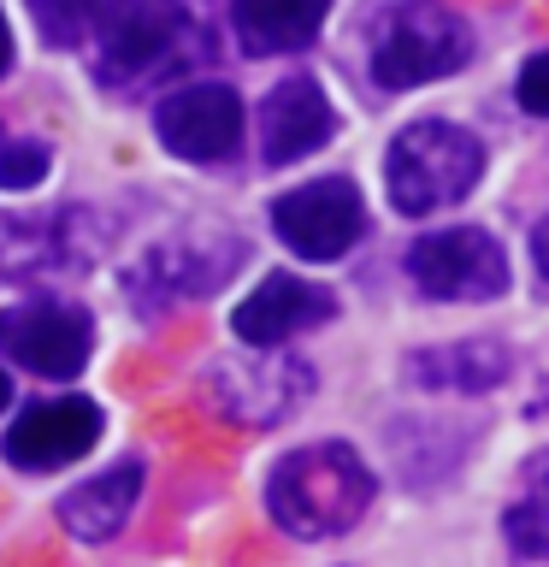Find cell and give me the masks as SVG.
<instances>
[{
  "label": "cell",
  "instance_id": "6da1fadb",
  "mask_svg": "<svg viewBox=\"0 0 549 567\" xmlns=\"http://www.w3.org/2000/svg\"><path fill=\"white\" fill-rule=\"evenodd\" d=\"M379 496V473L349 443H301L266 478V514L290 538H343Z\"/></svg>",
  "mask_w": 549,
  "mask_h": 567
},
{
  "label": "cell",
  "instance_id": "7a4b0ae2",
  "mask_svg": "<svg viewBox=\"0 0 549 567\" xmlns=\"http://www.w3.org/2000/svg\"><path fill=\"white\" fill-rule=\"evenodd\" d=\"M478 177H485V142L449 118H414L384 154L390 207L407 219H432V213L467 202Z\"/></svg>",
  "mask_w": 549,
  "mask_h": 567
},
{
  "label": "cell",
  "instance_id": "3957f363",
  "mask_svg": "<svg viewBox=\"0 0 549 567\" xmlns=\"http://www.w3.org/2000/svg\"><path fill=\"white\" fill-rule=\"evenodd\" d=\"M473 60V30L437 0H390L372 18V78L379 89L437 83Z\"/></svg>",
  "mask_w": 549,
  "mask_h": 567
},
{
  "label": "cell",
  "instance_id": "277c9868",
  "mask_svg": "<svg viewBox=\"0 0 549 567\" xmlns=\"http://www.w3.org/2000/svg\"><path fill=\"white\" fill-rule=\"evenodd\" d=\"M195 53V12L184 0H124L95 42V78L106 89H136Z\"/></svg>",
  "mask_w": 549,
  "mask_h": 567
},
{
  "label": "cell",
  "instance_id": "5b68a950",
  "mask_svg": "<svg viewBox=\"0 0 549 567\" xmlns=\"http://www.w3.org/2000/svg\"><path fill=\"white\" fill-rule=\"evenodd\" d=\"M407 278L419 296L432 301H496L508 290V255L490 230L478 225H455V230H432L407 248Z\"/></svg>",
  "mask_w": 549,
  "mask_h": 567
},
{
  "label": "cell",
  "instance_id": "8992f818",
  "mask_svg": "<svg viewBox=\"0 0 549 567\" xmlns=\"http://www.w3.org/2000/svg\"><path fill=\"white\" fill-rule=\"evenodd\" d=\"M272 230L301 260H343L366 230V202L349 177H319V184H301V189L278 195Z\"/></svg>",
  "mask_w": 549,
  "mask_h": 567
},
{
  "label": "cell",
  "instance_id": "52a82bcc",
  "mask_svg": "<svg viewBox=\"0 0 549 567\" xmlns=\"http://www.w3.org/2000/svg\"><path fill=\"white\" fill-rule=\"evenodd\" d=\"M313 390V372L283 349H255L207 372V402L237 425H278Z\"/></svg>",
  "mask_w": 549,
  "mask_h": 567
},
{
  "label": "cell",
  "instance_id": "ba28073f",
  "mask_svg": "<svg viewBox=\"0 0 549 567\" xmlns=\"http://www.w3.org/2000/svg\"><path fill=\"white\" fill-rule=\"evenodd\" d=\"M248 248L225 230L213 237H166L136 260L131 272V301L136 308H159V301H184V296H207L242 266Z\"/></svg>",
  "mask_w": 549,
  "mask_h": 567
},
{
  "label": "cell",
  "instance_id": "9c48e42d",
  "mask_svg": "<svg viewBox=\"0 0 549 567\" xmlns=\"http://www.w3.org/2000/svg\"><path fill=\"white\" fill-rule=\"evenodd\" d=\"M154 131L177 159H195V166H213V159H230L242 142V101L237 89L225 83H184L172 89L166 101L154 106Z\"/></svg>",
  "mask_w": 549,
  "mask_h": 567
},
{
  "label": "cell",
  "instance_id": "30bf717a",
  "mask_svg": "<svg viewBox=\"0 0 549 567\" xmlns=\"http://www.w3.org/2000/svg\"><path fill=\"white\" fill-rule=\"evenodd\" d=\"M0 343L18 367L42 372V379H77L95 349V331H89V313L71 301H30L0 319Z\"/></svg>",
  "mask_w": 549,
  "mask_h": 567
},
{
  "label": "cell",
  "instance_id": "8fae6325",
  "mask_svg": "<svg viewBox=\"0 0 549 567\" xmlns=\"http://www.w3.org/2000/svg\"><path fill=\"white\" fill-rule=\"evenodd\" d=\"M101 437V408L89 396H48V402H30L24 414L7 425V461L24 473H53V467H71L95 450Z\"/></svg>",
  "mask_w": 549,
  "mask_h": 567
},
{
  "label": "cell",
  "instance_id": "7c38bea8",
  "mask_svg": "<svg viewBox=\"0 0 549 567\" xmlns=\"http://www.w3.org/2000/svg\"><path fill=\"white\" fill-rule=\"evenodd\" d=\"M331 313H336V301L319 290V284L296 278V272H272L266 284H255V290L237 301L230 331H237L248 349H283L296 331H308V326H319V319H331Z\"/></svg>",
  "mask_w": 549,
  "mask_h": 567
},
{
  "label": "cell",
  "instance_id": "4fadbf2b",
  "mask_svg": "<svg viewBox=\"0 0 549 567\" xmlns=\"http://www.w3.org/2000/svg\"><path fill=\"white\" fill-rule=\"evenodd\" d=\"M336 113L325 101V89L313 78H283L260 106V142H266V166H296L308 159L319 142H331Z\"/></svg>",
  "mask_w": 549,
  "mask_h": 567
},
{
  "label": "cell",
  "instance_id": "5bb4252c",
  "mask_svg": "<svg viewBox=\"0 0 549 567\" xmlns=\"http://www.w3.org/2000/svg\"><path fill=\"white\" fill-rule=\"evenodd\" d=\"M142 485H148V467H142V461H118V467L83 478V485H71L60 496V526L83 544L118 538L124 520H131V508L142 503Z\"/></svg>",
  "mask_w": 549,
  "mask_h": 567
},
{
  "label": "cell",
  "instance_id": "9a60e30c",
  "mask_svg": "<svg viewBox=\"0 0 549 567\" xmlns=\"http://www.w3.org/2000/svg\"><path fill=\"white\" fill-rule=\"evenodd\" d=\"M407 384L419 390H455V396H485L514 372L508 343H490V337H460V343H437V349H414L402 361Z\"/></svg>",
  "mask_w": 549,
  "mask_h": 567
},
{
  "label": "cell",
  "instance_id": "2e32d148",
  "mask_svg": "<svg viewBox=\"0 0 549 567\" xmlns=\"http://www.w3.org/2000/svg\"><path fill=\"white\" fill-rule=\"evenodd\" d=\"M331 0H230V30L237 48L266 60V53H296L308 48L325 24Z\"/></svg>",
  "mask_w": 549,
  "mask_h": 567
},
{
  "label": "cell",
  "instance_id": "e0dca14e",
  "mask_svg": "<svg viewBox=\"0 0 549 567\" xmlns=\"http://www.w3.org/2000/svg\"><path fill=\"white\" fill-rule=\"evenodd\" d=\"M503 544L520 561H549V450L526 455L520 491L503 508Z\"/></svg>",
  "mask_w": 549,
  "mask_h": 567
},
{
  "label": "cell",
  "instance_id": "ac0fdd59",
  "mask_svg": "<svg viewBox=\"0 0 549 567\" xmlns=\"http://www.w3.org/2000/svg\"><path fill=\"white\" fill-rule=\"evenodd\" d=\"M106 12H113V0H35V24L60 48H77Z\"/></svg>",
  "mask_w": 549,
  "mask_h": 567
},
{
  "label": "cell",
  "instance_id": "d6986e66",
  "mask_svg": "<svg viewBox=\"0 0 549 567\" xmlns=\"http://www.w3.org/2000/svg\"><path fill=\"white\" fill-rule=\"evenodd\" d=\"M48 166H53L48 142H7L0 148V189H35Z\"/></svg>",
  "mask_w": 549,
  "mask_h": 567
},
{
  "label": "cell",
  "instance_id": "ffe728a7",
  "mask_svg": "<svg viewBox=\"0 0 549 567\" xmlns=\"http://www.w3.org/2000/svg\"><path fill=\"white\" fill-rule=\"evenodd\" d=\"M514 101H520L531 118H549V48H543V53H531V60L520 65V83H514Z\"/></svg>",
  "mask_w": 549,
  "mask_h": 567
},
{
  "label": "cell",
  "instance_id": "44dd1931",
  "mask_svg": "<svg viewBox=\"0 0 549 567\" xmlns=\"http://www.w3.org/2000/svg\"><path fill=\"white\" fill-rule=\"evenodd\" d=\"M531 260H538V272L549 284V219H538V230H531Z\"/></svg>",
  "mask_w": 549,
  "mask_h": 567
},
{
  "label": "cell",
  "instance_id": "7402d4cb",
  "mask_svg": "<svg viewBox=\"0 0 549 567\" xmlns=\"http://www.w3.org/2000/svg\"><path fill=\"white\" fill-rule=\"evenodd\" d=\"M12 71V30H7V12H0V78Z\"/></svg>",
  "mask_w": 549,
  "mask_h": 567
},
{
  "label": "cell",
  "instance_id": "603a6c76",
  "mask_svg": "<svg viewBox=\"0 0 549 567\" xmlns=\"http://www.w3.org/2000/svg\"><path fill=\"white\" fill-rule=\"evenodd\" d=\"M7 408H12V379L0 372V414H7Z\"/></svg>",
  "mask_w": 549,
  "mask_h": 567
}]
</instances>
